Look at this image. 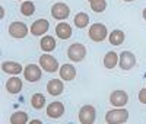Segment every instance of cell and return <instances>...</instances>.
I'll return each mask as SVG.
<instances>
[{
    "label": "cell",
    "instance_id": "cell-1",
    "mask_svg": "<svg viewBox=\"0 0 146 124\" xmlns=\"http://www.w3.org/2000/svg\"><path fill=\"white\" fill-rule=\"evenodd\" d=\"M129 120V111L124 108H115L108 111L105 115V121L108 124H121Z\"/></svg>",
    "mask_w": 146,
    "mask_h": 124
},
{
    "label": "cell",
    "instance_id": "cell-2",
    "mask_svg": "<svg viewBox=\"0 0 146 124\" xmlns=\"http://www.w3.org/2000/svg\"><path fill=\"white\" fill-rule=\"evenodd\" d=\"M86 56V48L80 42H75L67 48V57L72 61H82Z\"/></svg>",
    "mask_w": 146,
    "mask_h": 124
},
{
    "label": "cell",
    "instance_id": "cell-3",
    "mask_svg": "<svg viewBox=\"0 0 146 124\" xmlns=\"http://www.w3.org/2000/svg\"><path fill=\"white\" fill-rule=\"evenodd\" d=\"M107 27L102 23H94L89 28V38L95 42H101L107 38Z\"/></svg>",
    "mask_w": 146,
    "mask_h": 124
},
{
    "label": "cell",
    "instance_id": "cell-4",
    "mask_svg": "<svg viewBox=\"0 0 146 124\" xmlns=\"http://www.w3.org/2000/svg\"><path fill=\"white\" fill-rule=\"evenodd\" d=\"M70 15V9L66 3H54L53 7H51V16L57 21H63V19H67Z\"/></svg>",
    "mask_w": 146,
    "mask_h": 124
},
{
    "label": "cell",
    "instance_id": "cell-5",
    "mask_svg": "<svg viewBox=\"0 0 146 124\" xmlns=\"http://www.w3.org/2000/svg\"><path fill=\"white\" fill-rule=\"evenodd\" d=\"M40 66L45 70V72H48V73H54V72H57L58 70V63H57V60L53 57V56H50V54H42L41 57H40Z\"/></svg>",
    "mask_w": 146,
    "mask_h": 124
},
{
    "label": "cell",
    "instance_id": "cell-6",
    "mask_svg": "<svg viewBox=\"0 0 146 124\" xmlns=\"http://www.w3.org/2000/svg\"><path fill=\"white\" fill-rule=\"evenodd\" d=\"M96 118V111L92 105H85L79 111V121L82 124H91Z\"/></svg>",
    "mask_w": 146,
    "mask_h": 124
},
{
    "label": "cell",
    "instance_id": "cell-7",
    "mask_svg": "<svg viewBox=\"0 0 146 124\" xmlns=\"http://www.w3.org/2000/svg\"><path fill=\"white\" fill-rule=\"evenodd\" d=\"M9 34L13 38H25L28 34V27L23 22H12L9 27Z\"/></svg>",
    "mask_w": 146,
    "mask_h": 124
},
{
    "label": "cell",
    "instance_id": "cell-8",
    "mask_svg": "<svg viewBox=\"0 0 146 124\" xmlns=\"http://www.w3.org/2000/svg\"><path fill=\"white\" fill-rule=\"evenodd\" d=\"M118 63H120V67L123 70H130L136 64V57H135V54H133L131 51H123L120 54Z\"/></svg>",
    "mask_w": 146,
    "mask_h": 124
},
{
    "label": "cell",
    "instance_id": "cell-9",
    "mask_svg": "<svg viewBox=\"0 0 146 124\" xmlns=\"http://www.w3.org/2000/svg\"><path fill=\"white\" fill-rule=\"evenodd\" d=\"M110 102H111V105H114L115 108H120V107H124L127 102H129V96L124 91H114L111 92V95H110Z\"/></svg>",
    "mask_w": 146,
    "mask_h": 124
},
{
    "label": "cell",
    "instance_id": "cell-10",
    "mask_svg": "<svg viewBox=\"0 0 146 124\" xmlns=\"http://www.w3.org/2000/svg\"><path fill=\"white\" fill-rule=\"evenodd\" d=\"M41 69L35 64H28L25 69H23V76H25V80L28 82H38L41 79Z\"/></svg>",
    "mask_w": 146,
    "mask_h": 124
},
{
    "label": "cell",
    "instance_id": "cell-11",
    "mask_svg": "<svg viewBox=\"0 0 146 124\" xmlns=\"http://www.w3.org/2000/svg\"><path fill=\"white\" fill-rule=\"evenodd\" d=\"M48 28H50V22H48L47 19H38V21H35L32 23V27H31V34L35 35V36H38V35H44Z\"/></svg>",
    "mask_w": 146,
    "mask_h": 124
},
{
    "label": "cell",
    "instance_id": "cell-12",
    "mask_svg": "<svg viewBox=\"0 0 146 124\" xmlns=\"http://www.w3.org/2000/svg\"><path fill=\"white\" fill-rule=\"evenodd\" d=\"M64 114V105L58 101L51 102L50 105L47 107V115L51 117V118H60Z\"/></svg>",
    "mask_w": 146,
    "mask_h": 124
},
{
    "label": "cell",
    "instance_id": "cell-13",
    "mask_svg": "<svg viewBox=\"0 0 146 124\" xmlns=\"http://www.w3.org/2000/svg\"><path fill=\"white\" fill-rule=\"evenodd\" d=\"M73 31H72V27L66 22H60L57 27H56V35L58 36L60 40H69L72 36Z\"/></svg>",
    "mask_w": 146,
    "mask_h": 124
},
{
    "label": "cell",
    "instance_id": "cell-14",
    "mask_svg": "<svg viewBox=\"0 0 146 124\" xmlns=\"http://www.w3.org/2000/svg\"><path fill=\"white\" fill-rule=\"evenodd\" d=\"M63 89H64V85L60 79H51L47 85V92L53 95V96H57L60 93H63Z\"/></svg>",
    "mask_w": 146,
    "mask_h": 124
},
{
    "label": "cell",
    "instance_id": "cell-15",
    "mask_svg": "<svg viewBox=\"0 0 146 124\" xmlns=\"http://www.w3.org/2000/svg\"><path fill=\"white\" fill-rule=\"evenodd\" d=\"M60 78L63 80H73L76 78V69L72 64H63L60 67Z\"/></svg>",
    "mask_w": 146,
    "mask_h": 124
},
{
    "label": "cell",
    "instance_id": "cell-16",
    "mask_svg": "<svg viewBox=\"0 0 146 124\" xmlns=\"http://www.w3.org/2000/svg\"><path fill=\"white\" fill-rule=\"evenodd\" d=\"M2 70L5 73H9V74H19L23 69L19 63H16V61H5V63L2 64Z\"/></svg>",
    "mask_w": 146,
    "mask_h": 124
},
{
    "label": "cell",
    "instance_id": "cell-17",
    "mask_svg": "<svg viewBox=\"0 0 146 124\" xmlns=\"http://www.w3.org/2000/svg\"><path fill=\"white\" fill-rule=\"evenodd\" d=\"M6 89L9 93H19L22 89V80L19 78H10L6 82Z\"/></svg>",
    "mask_w": 146,
    "mask_h": 124
},
{
    "label": "cell",
    "instance_id": "cell-18",
    "mask_svg": "<svg viewBox=\"0 0 146 124\" xmlns=\"http://www.w3.org/2000/svg\"><path fill=\"white\" fill-rule=\"evenodd\" d=\"M118 60H120V57H118L117 53L108 51V53L105 54V57H104V66H105L107 69H114V67L117 66V61H118Z\"/></svg>",
    "mask_w": 146,
    "mask_h": 124
},
{
    "label": "cell",
    "instance_id": "cell-19",
    "mask_svg": "<svg viewBox=\"0 0 146 124\" xmlns=\"http://www.w3.org/2000/svg\"><path fill=\"white\" fill-rule=\"evenodd\" d=\"M41 50L45 53H50L53 51V50L56 48V40L53 38V36L50 35H47V36H42V40H41Z\"/></svg>",
    "mask_w": 146,
    "mask_h": 124
},
{
    "label": "cell",
    "instance_id": "cell-20",
    "mask_svg": "<svg viewBox=\"0 0 146 124\" xmlns=\"http://www.w3.org/2000/svg\"><path fill=\"white\" fill-rule=\"evenodd\" d=\"M75 25L78 28H86L88 25H89V16L88 13H85V12H80V13H78L75 16Z\"/></svg>",
    "mask_w": 146,
    "mask_h": 124
},
{
    "label": "cell",
    "instance_id": "cell-21",
    "mask_svg": "<svg viewBox=\"0 0 146 124\" xmlns=\"http://www.w3.org/2000/svg\"><path fill=\"white\" fill-rule=\"evenodd\" d=\"M124 41V32L120 31V29H114L111 34H110V42L113 45H120L123 44Z\"/></svg>",
    "mask_w": 146,
    "mask_h": 124
},
{
    "label": "cell",
    "instance_id": "cell-22",
    "mask_svg": "<svg viewBox=\"0 0 146 124\" xmlns=\"http://www.w3.org/2000/svg\"><path fill=\"white\" fill-rule=\"evenodd\" d=\"M31 105L35 109H41L45 105V96L42 93H34L31 98Z\"/></svg>",
    "mask_w": 146,
    "mask_h": 124
},
{
    "label": "cell",
    "instance_id": "cell-23",
    "mask_svg": "<svg viewBox=\"0 0 146 124\" xmlns=\"http://www.w3.org/2000/svg\"><path fill=\"white\" fill-rule=\"evenodd\" d=\"M10 123L12 124H25V123H28V114L23 113V111H16L10 117Z\"/></svg>",
    "mask_w": 146,
    "mask_h": 124
},
{
    "label": "cell",
    "instance_id": "cell-24",
    "mask_svg": "<svg viewBox=\"0 0 146 124\" xmlns=\"http://www.w3.org/2000/svg\"><path fill=\"white\" fill-rule=\"evenodd\" d=\"M88 2L91 3V9L94 12H96V13H101V12H104L105 7H107L105 0H88Z\"/></svg>",
    "mask_w": 146,
    "mask_h": 124
},
{
    "label": "cell",
    "instance_id": "cell-25",
    "mask_svg": "<svg viewBox=\"0 0 146 124\" xmlns=\"http://www.w3.org/2000/svg\"><path fill=\"white\" fill-rule=\"evenodd\" d=\"M34 12H35V5L32 2H23L21 5V13L23 16H31L34 15Z\"/></svg>",
    "mask_w": 146,
    "mask_h": 124
},
{
    "label": "cell",
    "instance_id": "cell-26",
    "mask_svg": "<svg viewBox=\"0 0 146 124\" xmlns=\"http://www.w3.org/2000/svg\"><path fill=\"white\" fill-rule=\"evenodd\" d=\"M139 101H140L142 104H146V88L139 92Z\"/></svg>",
    "mask_w": 146,
    "mask_h": 124
},
{
    "label": "cell",
    "instance_id": "cell-27",
    "mask_svg": "<svg viewBox=\"0 0 146 124\" xmlns=\"http://www.w3.org/2000/svg\"><path fill=\"white\" fill-rule=\"evenodd\" d=\"M31 123H32V124H40L41 121H40V120H34V121H31Z\"/></svg>",
    "mask_w": 146,
    "mask_h": 124
},
{
    "label": "cell",
    "instance_id": "cell-28",
    "mask_svg": "<svg viewBox=\"0 0 146 124\" xmlns=\"http://www.w3.org/2000/svg\"><path fill=\"white\" fill-rule=\"evenodd\" d=\"M143 19H145V21H146V7H145V9H143Z\"/></svg>",
    "mask_w": 146,
    "mask_h": 124
},
{
    "label": "cell",
    "instance_id": "cell-29",
    "mask_svg": "<svg viewBox=\"0 0 146 124\" xmlns=\"http://www.w3.org/2000/svg\"><path fill=\"white\" fill-rule=\"evenodd\" d=\"M124 2H133V0H124Z\"/></svg>",
    "mask_w": 146,
    "mask_h": 124
}]
</instances>
